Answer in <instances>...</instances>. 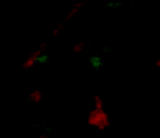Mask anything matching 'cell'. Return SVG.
<instances>
[{"label":"cell","mask_w":160,"mask_h":138,"mask_svg":"<svg viewBox=\"0 0 160 138\" xmlns=\"http://www.w3.org/2000/svg\"><path fill=\"white\" fill-rule=\"evenodd\" d=\"M28 99H30V102H33V104H39V102L42 101V93H41L39 90H32V91L28 93Z\"/></svg>","instance_id":"cell-4"},{"label":"cell","mask_w":160,"mask_h":138,"mask_svg":"<svg viewBox=\"0 0 160 138\" xmlns=\"http://www.w3.org/2000/svg\"><path fill=\"white\" fill-rule=\"evenodd\" d=\"M87 122L91 126V127H96L98 130H107L112 124V119L108 116V113L105 111V108H96L93 107L88 113V118H87Z\"/></svg>","instance_id":"cell-1"},{"label":"cell","mask_w":160,"mask_h":138,"mask_svg":"<svg viewBox=\"0 0 160 138\" xmlns=\"http://www.w3.org/2000/svg\"><path fill=\"white\" fill-rule=\"evenodd\" d=\"M154 66H155V67H160V60H155V61H154Z\"/></svg>","instance_id":"cell-8"},{"label":"cell","mask_w":160,"mask_h":138,"mask_svg":"<svg viewBox=\"0 0 160 138\" xmlns=\"http://www.w3.org/2000/svg\"><path fill=\"white\" fill-rule=\"evenodd\" d=\"M83 49H85V44H83V42H75V44L72 46V52H75V53L83 52Z\"/></svg>","instance_id":"cell-7"},{"label":"cell","mask_w":160,"mask_h":138,"mask_svg":"<svg viewBox=\"0 0 160 138\" xmlns=\"http://www.w3.org/2000/svg\"><path fill=\"white\" fill-rule=\"evenodd\" d=\"M85 5V0H78V2L77 3H74V7L68 11V14H66V21H71L72 17H75L77 16V13L80 11V10H82V7Z\"/></svg>","instance_id":"cell-3"},{"label":"cell","mask_w":160,"mask_h":138,"mask_svg":"<svg viewBox=\"0 0 160 138\" xmlns=\"http://www.w3.org/2000/svg\"><path fill=\"white\" fill-rule=\"evenodd\" d=\"M46 42L44 44H41L36 50H33L27 58H25V61L22 63V69H33L35 66H38V63L42 60V55H44V50H46Z\"/></svg>","instance_id":"cell-2"},{"label":"cell","mask_w":160,"mask_h":138,"mask_svg":"<svg viewBox=\"0 0 160 138\" xmlns=\"http://www.w3.org/2000/svg\"><path fill=\"white\" fill-rule=\"evenodd\" d=\"M93 107H96V108H104V99H102L101 96L94 94V96H93Z\"/></svg>","instance_id":"cell-5"},{"label":"cell","mask_w":160,"mask_h":138,"mask_svg":"<svg viewBox=\"0 0 160 138\" xmlns=\"http://www.w3.org/2000/svg\"><path fill=\"white\" fill-rule=\"evenodd\" d=\"M38 138H50V136H49V135H47V133H41V135H39V136H38Z\"/></svg>","instance_id":"cell-9"},{"label":"cell","mask_w":160,"mask_h":138,"mask_svg":"<svg viewBox=\"0 0 160 138\" xmlns=\"http://www.w3.org/2000/svg\"><path fill=\"white\" fill-rule=\"evenodd\" d=\"M63 28H64V22H58V24L55 25V28L52 30V36H58V35L63 32Z\"/></svg>","instance_id":"cell-6"}]
</instances>
